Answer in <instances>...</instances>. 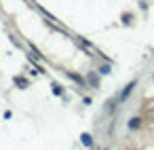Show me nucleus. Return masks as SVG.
Here are the masks:
<instances>
[{
  "mask_svg": "<svg viewBox=\"0 0 154 150\" xmlns=\"http://www.w3.org/2000/svg\"><path fill=\"white\" fill-rule=\"evenodd\" d=\"M135 87H137V83H135V81H133V83H129V85H127V87L122 89V93L118 95V102H125V99L129 97V93H131V91H133Z\"/></svg>",
  "mask_w": 154,
  "mask_h": 150,
  "instance_id": "1",
  "label": "nucleus"
},
{
  "mask_svg": "<svg viewBox=\"0 0 154 150\" xmlns=\"http://www.w3.org/2000/svg\"><path fill=\"white\" fill-rule=\"evenodd\" d=\"M139 125H142V118L139 116H131L129 118V129H137Z\"/></svg>",
  "mask_w": 154,
  "mask_h": 150,
  "instance_id": "2",
  "label": "nucleus"
},
{
  "mask_svg": "<svg viewBox=\"0 0 154 150\" xmlns=\"http://www.w3.org/2000/svg\"><path fill=\"white\" fill-rule=\"evenodd\" d=\"M82 144H84L87 148H91V146H93V137H91L89 133H82Z\"/></svg>",
  "mask_w": 154,
  "mask_h": 150,
  "instance_id": "3",
  "label": "nucleus"
},
{
  "mask_svg": "<svg viewBox=\"0 0 154 150\" xmlns=\"http://www.w3.org/2000/svg\"><path fill=\"white\" fill-rule=\"evenodd\" d=\"M15 83H17V85H21V89H26V87H28V81H26V78H21V76H15Z\"/></svg>",
  "mask_w": 154,
  "mask_h": 150,
  "instance_id": "4",
  "label": "nucleus"
},
{
  "mask_svg": "<svg viewBox=\"0 0 154 150\" xmlns=\"http://www.w3.org/2000/svg\"><path fill=\"white\" fill-rule=\"evenodd\" d=\"M89 83H91V87H97V76L95 74H89Z\"/></svg>",
  "mask_w": 154,
  "mask_h": 150,
  "instance_id": "5",
  "label": "nucleus"
},
{
  "mask_svg": "<svg viewBox=\"0 0 154 150\" xmlns=\"http://www.w3.org/2000/svg\"><path fill=\"white\" fill-rule=\"evenodd\" d=\"M99 72H101V74H110V66H101Z\"/></svg>",
  "mask_w": 154,
  "mask_h": 150,
  "instance_id": "6",
  "label": "nucleus"
},
{
  "mask_svg": "<svg viewBox=\"0 0 154 150\" xmlns=\"http://www.w3.org/2000/svg\"><path fill=\"white\" fill-rule=\"evenodd\" d=\"M53 93H55V95H61V87H59V85H53Z\"/></svg>",
  "mask_w": 154,
  "mask_h": 150,
  "instance_id": "7",
  "label": "nucleus"
}]
</instances>
